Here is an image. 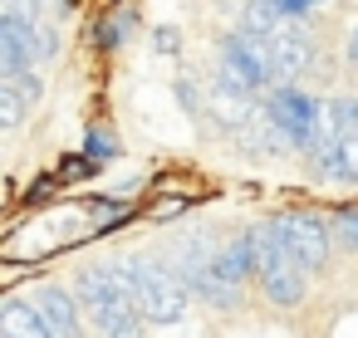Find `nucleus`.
Instances as JSON below:
<instances>
[{"instance_id": "obj_20", "label": "nucleus", "mask_w": 358, "mask_h": 338, "mask_svg": "<svg viewBox=\"0 0 358 338\" xmlns=\"http://www.w3.org/2000/svg\"><path fill=\"white\" fill-rule=\"evenodd\" d=\"M172 98L182 103L187 118H196V123L206 118V84H201L196 74H177V79H172Z\"/></svg>"}, {"instance_id": "obj_7", "label": "nucleus", "mask_w": 358, "mask_h": 338, "mask_svg": "<svg viewBox=\"0 0 358 338\" xmlns=\"http://www.w3.org/2000/svg\"><path fill=\"white\" fill-rule=\"evenodd\" d=\"M304 172L314 186H358V133L353 138H319L304 152Z\"/></svg>"}, {"instance_id": "obj_22", "label": "nucleus", "mask_w": 358, "mask_h": 338, "mask_svg": "<svg viewBox=\"0 0 358 338\" xmlns=\"http://www.w3.org/2000/svg\"><path fill=\"white\" fill-rule=\"evenodd\" d=\"M94 172H99V167H94L84 152H64V157L55 162V177H59L64 186H69V182H84V177H94Z\"/></svg>"}, {"instance_id": "obj_13", "label": "nucleus", "mask_w": 358, "mask_h": 338, "mask_svg": "<svg viewBox=\"0 0 358 338\" xmlns=\"http://www.w3.org/2000/svg\"><path fill=\"white\" fill-rule=\"evenodd\" d=\"M89 328L94 338H148V318L138 304H108V309H94L89 314Z\"/></svg>"}, {"instance_id": "obj_18", "label": "nucleus", "mask_w": 358, "mask_h": 338, "mask_svg": "<svg viewBox=\"0 0 358 338\" xmlns=\"http://www.w3.org/2000/svg\"><path fill=\"white\" fill-rule=\"evenodd\" d=\"M329 226H334V240L343 255H358V201H338L329 206Z\"/></svg>"}, {"instance_id": "obj_25", "label": "nucleus", "mask_w": 358, "mask_h": 338, "mask_svg": "<svg viewBox=\"0 0 358 338\" xmlns=\"http://www.w3.org/2000/svg\"><path fill=\"white\" fill-rule=\"evenodd\" d=\"M329 0H275V10H280V20L285 25H299V20H309L314 10H324Z\"/></svg>"}, {"instance_id": "obj_3", "label": "nucleus", "mask_w": 358, "mask_h": 338, "mask_svg": "<svg viewBox=\"0 0 358 338\" xmlns=\"http://www.w3.org/2000/svg\"><path fill=\"white\" fill-rule=\"evenodd\" d=\"M265 226L294 250V260H299L309 274H324V270H329V260H334V250H338L334 226H329V211H319V206H275V211L265 216Z\"/></svg>"}, {"instance_id": "obj_2", "label": "nucleus", "mask_w": 358, "mask_h": 338, "mask_svg": "<svg viewBox=\"0 0 358 338\" xmlns=\"http://www.w3.org/2000/svg\"><path fill=\"white\" fill-rule=\"evenodd\" d=\"M255 274H260V255H255V226H245V230H236V235H226L221 240V250H216V260L187 284L192 289V299L196 304H206V309H236L241 304V294H245V284H255Z\"/></svg>"}, {"instance_id": "obj_1", "label": "nucleus", "mask_w": 358, "mask_h": 338, "mask_svg": "<svg viewBox=\"0 0 358 338\" xmlns=\"http://www.w3.org/2000/svg\"><path fill=\"white\" fill-rule=\"evenodd\" d=\"M118 265L128 274L133 304L152 328H177L192 314V289L182 284V274L167 265L162 250H133V255H118Z\"/></svg>"}, {"instance_id": "obj_15", "label": "nucleus", "mask_w": 358, "mask_h": 338, "mask_svg": "<svg viewBox=\"0 0 358 338\" xmlns=\"http://www.w3.org/2000/svg\"><path fill=\"white\" fill-rule=\"evenodd\" d=\"M79 152H84V157L103 172V167H113V162L123 157V138H118L103 118H94V123L84 128V138H79Z\"/></svg>"}, {"instance_id": "obj_24", "label": "nucleus", "mask_w": 358, "mask_h": 338, "mask_svg": "<svg viewBox=\"0 0 358 338\" xmlns=\"http://www.w3.org/2000/svg\"><path fill=\"white\" fill-rule=\"evenodd\" d=\"M55 191H64V182H59L55 172H45V177H35V182L25 186V196H20V201H25V206H50V201H55Z\"/></svg>"}, {"instance_id": "obj_21", "label": "nucleus", "mask_w": 358, "mask_h": 338, "mask_svg": "<svg viewBox=\"0 0 358 338\" xmlns=\"http://www.w3.org/2000/svg\"><path fill=\"white\" fill-rule=\"evenodd\" d=\"M0 89H10L25 108H40V98H45V79H40V69H25V74H10V79H0Z\"/></svg>"}, {"instance_id": "obj_29", "label": "nucleus", "mask_w": 358, "mask_h": 338, "mask_svg": "<svg viewBox=\"0 0 358 338\" xmlns=\"http://www.w3.org/2000/svg\"><path fill=\"white\" fill-rule=\"evenodd\" d=\"M226 6H231V0H226Z\"/></svg>"}, {"instance_id": "obj_6", "label": "nucleus", "mask_w": 358, "mask_h": 338, "mask_svg": "<svg viewBox=\"0 0 358 338\" xmlns=\"http://www.w3.org/2000/svg\"><path fill=\"white\" fill-rule=\"evenodd\" d=\"M216 69L226 79H236L245 94L265 98L275 84V69H270V50H265V35H250V30H221L216 35Z\"/></svg>"}, {"instance_id": "obj_19", "label": "nucleus", "mask_w": 358, "mask_h": 338, "mask_svg": "<svg viewBox=\"0 0 358 338\" xmlns=\"http://www.w3.org/2000/svg\"><path fill=\"white\" fill-rule=\"evenodd\" d=\"M236 25L250 30V35H275L285 20H280V10H275V0H245L241 15H236Z\"/></svg>"}, {"instance_id": "obj_8", "label": "nucleus", "mask_w": 358, "mask_h": 338, "mask_svg": "<svg viewBox=\"0 0 358 338\" xmlns=\"http://www.w3.org/2000/svg\"><path fill=\"white\" fill-rule=\"evenodd\" d=\"M30 304L45 314V323H50L59 338H89V333H94V328H89V314H84V304H79V294H74L69 284L45 279V284L30 289Z\"/></svg>"}, {"instance_id": "obj_16", "label": "nucleus", "mask_w": 358, "mask_h": 338, "mask_svg": "<svg viewBox=\"0 0 358 338\" xmlns=\"http://www.w3.org/2000/svg\"><path fill=\"white\" fill-rule=\"evenodd\" d=\"M236 147H241L245 157H289V152H294V147H289V142H285V138L270 128L265 108H260V118H255V123H250V128L236 138Z\"/></svg>"}, {"instance_id": "obj_17", "label": "nucleus", "mask_w": 358, "mask_h": 338, "mask_svg": "<svg viewBox=\"0 0 358 338\" xmlns=\"http://www.w3.org/2000/svg\"><path fill=\"white\" fill-rule=\"evenodd\" d=\"M353 133H358V98L353 94L324 98V138H353Z\"/></svg>"}, {"instance_id": "obj_10", "label": "nucleus", "mask_w": 358, "mask_h": 338, "mask_svg": "<svg viewBox=\"0 0 358 338\" xmlns=\"http://www.w3.org/2000/svg\"><path fill=\"white\" fill-rule=\"evenodd\" d=\"M138 25H143L138 0H113V6H103L99 20L89 25V50L103 54V59L118 54V50H128V40L138 35Z\"/></svg>"}, {"instance_id": "obj_4", "label": "nucleus", "mask_w": 358, "mask_h": 338, "mask_svg": "<svg viewBox=\"0 0 358 338\" xmlns=\"http://www.w3.org/2000/svg\"><path fill=\"white\" fill-rule=\"evenodd\" d=\"M255 255H260V274H255L260 299L275 304V309H299L309 299V270L294 260V250L265 221L255 226Z\"/></svg>"}, {"instance_id": "obj_5", "label": "nucleus", "mask_w": 358, "mask_h": 338, "mask_svg": "<svg viewBox=\"0 0 358 338\" xmlns=\"http://www.w3.org/2000/svg\"><path fill=\"white\" fill-rule=\"evenodd\" d=\"M260 103H265L270 128H275L299 157L324 138V98H314L309 89H299V84H280V89H270Z\"/></svg>"}, {"instance_id": "obj_28", "label": "nucleus", "mask_w": 358, "mask_h": 338, "mask_svg": "<svg viewBox=\"0 0 358 338\" xmlns=\"http://www.w3.org/2000/svg\"><path fill=\"white\" fill-rule=\"evenodd\" d=\"M343 59L358 69V20H353V30H348V40H343Z\"/></svg>"}, {"instance_id": "obj_14", "label": "nucleus", "mask_w": 358, "mask_h": 338, "mask_svg": "<svg viewBox=\"0 0 358 338\" xmlns=\"http://www.w3.org/2000/svg\"><path fill=\"white\" fill-rule=\"evenodd\" d=\"M79 206H84L94 235H103V230H113V226H123V221L138 216V201H123L113 191H89V196H79Z\"/></svg>"}, {"instance_id": "obj_26", "label": "nucleus", "mask_w": 358, "mask_h": 338, "mask_svg": "<svg viewBox=\"0 0 358 338\" xmlns=\"http://www.w3.org/2000/svg\"><path fill=\"white\" fill-rule=\"evenodd\" d=\"M152 54L177 59V54H182V30H177V25H157V30H152Z\"/></svg>"}, {"instance_id": "obj_27", "label": "nucleus", "mask_w": 358, "mask_h": 338, "mask_svg": "<svg viewBox=\"0 0 358 338\" xmlns=\"http://www.w3.org/2000/svg\"><path fill=\"white\" fill-rule=\"evenodd\" d=\"M187 206H192V196H167V201H152L148 216H152V221H172V216H182Z\"/></svg>"}, {"instance_id": "obj_11", "label": "nucleus", "mask_w": 358, "mask_h": 338, "mask_svg": "<svg viewBox=\"0 0 358 338\" xmlns=\"http://www.w3.org/2000/svg\"><path fill=\"white\" fill-rule=\"evenodd\" d=\"M40 25L20 20V15H0V79L40 69V45H35Z\"/></svg>"}, {"instance_id": "obj_12", "label": "nucleus", "mask_w": 358, "mask_h": 338, "mask_svg": "<svg viewBox=\"0 0 358 338\" xmlns=\"http://www.w3.org/2000/svg\"><path fill=\"white\" fill-rule=\"evenodd\" d=\"M0 338H59L45 314L30 304V294H6V304H0Z\"/></svg>"}, {"instance_id": "obj_23", "label": "nucleus", "mask_w": 358, "mask_h": 338, "mask_svg": "<svg viewBox=\"0 0 358 338\" xmlns=\"http://www.w3.org/2000/svg\"><path fill=\"white\" fill-rule=\"evenodd\" d=\"M25 113H30V108H25L10 89H0V133H20V128H25Z\"/></svg>"}, {"instance_id": "obj_9", "label": "nucleus", "mask_w": 358, "mask_h": 338, "mask_svg": "<svg viewBox=\"0 0 358 338\" xmlns=\"http://www.w3.org/2000/svg\"><path fill=\"white\" fill-rule=\"evenodd\" d=\"M265 50H270V69H275V84H294L309 64H314V40L299 25H280L275 35H265Z\"/></svg>"}]
</instances>
